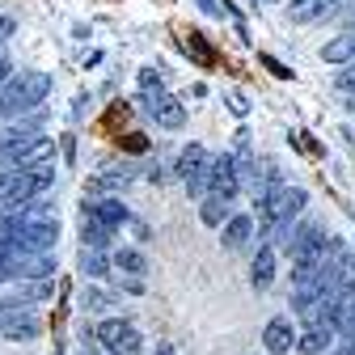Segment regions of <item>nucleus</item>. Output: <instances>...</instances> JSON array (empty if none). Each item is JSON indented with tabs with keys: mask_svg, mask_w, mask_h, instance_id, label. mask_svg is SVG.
Here are the masks:
<instances>
[{
	"mask_svg": "<svg viewBox=\"0 0 355 355\" xmlns=\"http://www.w3.org/2000/svg\"><path fill=\"white\" fill-rule=\"evenodd\" d=\"M80 300H85V304H94V309H106V296H102L98 288H85V292H80Z\"/></svg>",
	"mask_w": 355,
	"mask_h": 355,
	"instance_id": "obj_25",
	"label": "nucleus"
},
{
	"mask_svg": "<svg viewBox=\"0 0 355 355\" xmlns=\"http://www.w3.org/2000/svg\"><path fill=\"white\" fill-rule=\"evenodd\" d=\"M173 173L182 178V187H187L191 195H203V191H207V173H211V153H207L203 144H187L182 157H178V169H173Z\"/></svg>",
	"mask_w": 355,
	"mask_h": 355,
	"instance_id": "obj_5",
	"label": "nucleus"
},
{
	"mask_svg": "<svg viewBox=\"0 0 355 355\" xmlns=\"http://www.w3.org/2000/svg\"><path fill=\"white\" fill-rule=\"evenodd\" d=\"M322 60H326V64H351V60H355V30H347V34H338L334 42H326V47H322Z\"/></svg>",
	"mask_w": 355,
	"mask_h": 355,
	"instance_id": "obj_15",
	"label": "nucleus"
},
{
	"mask_svg": "<svg viewBox=\"0 0 355 355\" xmlns=\"http://www.w3.org/2000/svg\"><path fill=\"white\" fill-rule=\"evenodd\" d=\"M153 355H173V343H157V351Z\"/></svg>",
	"mask_w": 355,
	"mask_h": 355,
	"instance_id": "obj_32",
	"label": "nucleus"
},
{
	"mask_svg": "<svg viewBox=\"0 0 355 355\" xmlns=\"http://www.w3.org/2000/svg\"><path fill=\"white\" fill-rule=\"evenodd\" d=\"M199 9H203V13H220V5H216V0H199Z\"/></svg>",
	"mask_w": 355,
	"mask_h": 355,
	"instance_id": "obj_31",
	"label": "nucleus"
},
{
	"mask_svg": "<svg viewBox=\"0 0 355 355\" xmlns=\"http://www.w3.org/2000/svg\"><path fill=\"white\" fill-rule=\"evenodd\" d=\"M271 279H275V250L262 245L258 258H254V266H250V284H254L258 292H266V288H271Z\"/></svg>",
	"mask_w": 355,
	"mask_h": 355,
	"instance_id": "obj_14",
	"label": "nucleus"
},
{
	"mask_svg": "<svg viewBox=\"0 0 355 355\" xmlns=\"http://www.w3.org/2000/svg\"><path fill=\"white\" fill-rule=\"evenodd\" d=\"M254 233V216H229L225 220V229H220V245L225 250H241Z\"/></svg>",
	"mask_w": 355,
	"mask_h": 355,
	"instance_id": "obj_13",
	"label": "nucleus"
},
{
	"mask_svg": "<svg viewBox=\"0 0 355 355\" xmlns=\"http://www.w3.org/2000/svg\"><path fill=\"white\" fill-rule=\"evenodd\" d=\"M5 279H9V275H5V262H0V284H5Z\"/></svg>",
	"mask_w": 355,
	"mask_h": 355,
	"instance_id": "obj_34",
	"label": "nucleus"
},
{
	"mask_svg": "<svg viewBox=\"0 0 355 355\" xmlns=\"http://www.w3.org/2000/svg\"><path fill=\"white\" fill-rule=\"evenodd\" d=\"M229 106H233V114H245V110H250V102H245L241 94H229Z\"/></svg>",
	"mask_w": 355,
	"mask_h": 355,
	"instance_id": "obj_27",
	"label": "nucleus"
},
{
	"mask_svg": "<svg viewBox=\"0 0 355 355\" xmlns=\"http://www.w3.org/2000/svg\"><path fill=\"white\" fill-rule=\"evenodd\" d=\"M338 89H347V94H355V60L347 64V72H338Z\"/></svg>",
	"mask_w": 355,
	"mask_h": 355,
	"instance_id": "obj_24",
	"label": "nucleus"
},
{
	"mask_svg": "<svg viewBox=\"0 0 355 355\" xmlns=\"http://www.w3.org/2000/svg\"><path fill=\"white\" fill-rule=\"evenodd\" d=\"M144 110H148V119L157 123V127H169V131H178L187 123V106L178 102L173 94H165V89H144Z\"/></svg>",
	"mask_w": 355,
	"mask_h": 355,
	"instance_id": "obj_6",
	"label": "nucleus"
},
{
	"mask_svg": "<svg viewBox=\"0 0 355 355\" xmlns=\"http://www.w3.org/2000/svg\"><path fill=\"white\" fill-rule=\"evenodd\" d=\"M9 34H13V21H9V17H0V38H9Z\"/></svg>",
	"mask_w": 355,
	"mask_h": 355,
	"instance_id": "obj_30",
	"label": "nucleus"
},
{
	"mask_svg": "<svg viewBox=\"0 0 355 355\" xmlns=\"http://www.w3.org/2000/svg\"><path fill=\"white\" fill-rule=\"evenodd\" d=\"M110 237H114V233H106L102 225H94V220L80 216V241H85V250H98V254H102V250L110 245Z\"/></svg>",
	"mask_w": 355,
	"mask_h": 355,
	"instance_id": "obj_16",
	"label": "nucleus"
},
{
	"mask_svg": "<svg viewBox=\"0 0 355 355\" xmlns=\"http://www.w3.org/2000/svg\"><path fill=\"white\" fill-rule=\"evenodd\" d=\"M351 110H355V94H351Z\"/></svg>",
	"mask_w": 355,
	"mask_h": 355,
	"instance_id": "obj_36",
	"label": "nucleus"
},
{
	"mask_svg": "<svg viewBox=\"0 0 355 355\" xmlns=\"http://www.w3.org/2000/svg\"><path fill=\"white\" fill-rule=\"evenodd\" d=\"M119 187H127V173H102V178H94V182H89V191H119Z\"/></svg>",
	"mask_w": 355,
	"mask_h": 355,
	"instance_id": "obj_23",
	"label": "nucleus"
},
{
	"mask_svg": "<svg viewBox=\"0 0 355 355\" xmlns=\"http://www.w3.org/2000/svg\"><path fill=\"white\" fill-rule=\"evenodd\" d=\"M262 347L271 351V355H288L296 347V334H292V322L288 318H271L262 330Z\"/></svg>",
	"mask_w": 355,
	"mask_h": 355,
	"instance_id": "obj_11",
	"label": "nucleus"
},
{
	"mask_svg": "<svg viewBox=\"0 0 355 355\" xmlns=\"http://www.w3.org/2000/svg\"><path fill=\"white\" fill-rule=\"evenodd\" d=\"M334 334H338V330H330V326L313 322V326H304V330L296 334V351H300V355H322V351H330V347H334Z\"/></svg>",
	"mask_w": 355,
	"mask_h": 355,
	"instance_id": "obj_12",
	"label": "nucleus"
},
{
	"mask_svg": "<svg viewBox=\"0 0 355 355\" xmlns=\"http://www.w3.org/2000/svg\"><path fill=\"white\" fill-rule=\"evenodd\" d=\"M262 64H266V68H271V72H275V76H292V72H288V68H284V64H279V60H271V55H262Z\"/></svg>",
	"mask_w": 355,
	"mask_h": 355,
	"instance_id": "obj_28",
	"label": "nucleus"
},
{
	"mask_svg": "<svg viewBox=\"0 0 355 355\" xmlns=\"http://www.w3.org/2000/svg\"><path fill=\"white\" fill-rule=\"evenodd\" d=\"M334 355H355V351H351V347H338V351H334Z\"/></svg>",
	"mask_w": 355,
	"mask_h": 355,
	"instance_id": "obj_33",
	"label": "nucleus"
},
{
	"mask_svg": "<svg viewBox=\"0 0 355 355\" xmlns=\"http://www.w3.org/2000/svg\"><path fill=\"white\" fill-rule=\"evenodd\" d=\"M114 266H119L123 275L136 279V275H144V271H148V258H144L140 250H119V254H114Z\"/></svg>",
	"mask_w": 355,
	"mask_h": 355,
	"instance_id": "obj_17",
	"label": "nucleus"
},
{
	"mask_svg": "<svg viewBox=\"0 0 355 355\" xmlns=\"http://www.w3.org/2000/svg\"><path fill=\"white\" fill-rule=\"evenodd\" d=\"M338 334H343V343L355 351V296H347V304H343V322H338Z\"/></svg>",
	"mask_w": 355,
	"mask_h": 355,
	"instance_id": "obj_21",
	"label": "nucleus"
},
{
	"mask_svg": "<svg viewBox=\"0 0 355 355\" xmlns=\"http://www.w3.org/2000/svg\"><path fill=\"white\" fill-rule=\"evenodd\" d=\"M51 94V76L47 72H13L0 85V123L21 119L26 110H38V102Z\"/></svg>",
	"mask_w": 355,
	"mask_h": 355,
	"instance_id": "obj_1",
	"label": "nucleus"
},
{
	"mask_svg": "<svg viewBox=\"0 0 355 355\" xmlns=\"http://www.w3.org/2000/svg\"><path fill=\"white\" fill-rule=\"evenodd\" d=\"M241 191V178H237V165L233 157H211V173H207V199H220V203H229L233 195Z\"/></svg>",
	"mask_w": 355,
	"mask_h": 355,
	"instance_id": "obj_8",
	"label": "nucleus"
},
{
	"mask_svg": "<svg viewBox=\"0 0 355 355\" xmlns=\"http://www.w3.org/2000/svg\"><path fill=\"white\" fill-rule=\"evenodd\" d=\"M304 203H309V195L300 187H279L266 203H258V233L271 237L279 225H292V220L304 211Z\"/></svg>",
	"mask_w": 355,
	"mask_h": 355,
	"instance_id": "obj_2",
	"label": "nucleus"
},
{
	"mask_svg": "<svg viewBox=\"0 0 355 355\" xmlns=\"http://www.w3.org/2000/svg\"><path fill=\"white\" fill-rule=\"evenodd\" d=\"M343 5H347V0H292V5H288V17H292L296 26H309V21H318V17L343 13Z\"/></svg>",
	"mask_w": 355,
	"mask_h": 355,
	"instance_id": "obj_10",
	"label": "nucleus"
},
{
	"mask_svg": "<svg viewBox=\"0 0 355 355\" xmlns=\"http://www.w3.org/2000/svg\"><path fill=\"white\" fill-rule=\"evenodd\" d=\"M38 330H42V322L30 313L26 304L0 300V334H5V338H34Z\"/></svg>",
	"mask_w": 355,
	"mask_h": 355,
	"instance_id": "obj_7",
	"label": "nucleus"
},
{
	"mask_svg": "<svg viewBox=\"0 0 355 355\" xmlns=\"http://www.w3.org/2000/svg\"><path fill=\"white\" fill-rule=\"evenodd\" d=\"M94 338L102 343V355H140V330L123 322V318H106L94 326Z\"/></svg>",
	"mask_w": 355,
	"mask_h": 355,
	"instance_id": "obj_4",
	"label": "nucleus"
},
{
	"mask_svg": "<svg viewBox=\"0 0 355 355\" xmlns=\"http://www.w3.org/2000/svg\"><path fill=\"white\" fill-rule=\"evenodd\" d=\"M182 47H187V55H195L199 64H211V47L203 42V34H191V38L182 42Z\"/></svg>",
	"mask_w": 355,
	"mask_h": 355,
	"instance_id": "obj_22",
	"label": "nucleus"
},
{
	"mask_svg": "<svg viewBox=\"0 0 355 355\" xmlns=\"http://www.w3.org/2000/svg\"><path fill=\"white\" fill-rule=\"evenodd\" d=\"M140 89H165V85H161V76H157L153 68H144V76H140Z\"/></svg>",
	"mask_w": 355,
	"mask_h": 355,
	"instance_id": "obj_26",
	"label": "nucleus"
},
{
	"mask_svg": "<svg viewBox=\"0 0 355 355\" xmlns=\"http://www.w3.org/2000/svg\"><path fill=\"white\" fill-rule=\"evenodd\" d=\"M9 76H13V64H9V55H5V51H0V85H5Z\"/></svg>",
	"mask_w": 355,
	"mask_h": 355,
	"instance_id": "obj_29",
	"label": "nucleus"
},
{
	"mask_svg": "<svg viewBox=\"0 0 355 355\" xmlns=\"http://www.w3.org/2000/svg\"><path fill=\"white\" fill-rule=\"evenodd\" d=\"M80 355H102V351H80Z\"/></svg>",
	"mask_w": 355,
	"mask_h": 355,
	"instance_id": "obj_35",
	"label": "nucleus"
},
{
	"mask_svg": "<svg viewBox=\"0 0 355 355\" xmlns=\"http://www.w3.org/2000/svg\"><path fill=\"white\" fill-rule=\"evenodd\" d=\"M51 292H55V284H51V279H38V284H17L13 300H17V304H30V300H47Z\"/></svg>",
	"mask_w": 355,
	"mask_h": 355,
	"instance_id": "obj_19",
	"label": "nucleus"
},
{
	"mask_svg": "<svg viewBox=\"0 0 355 355\" xmlns=\"http://www.w3.org/2000/svg\"><path fill=\"white\" fill-rule=\"evenodd\" d=\"M225 211H229V203H220V199H203L199 203V220L211 225V229H225Z\"/></svg>",
	"mask_w": 355,
	"mask_h": 355,
	"instance_id": "obj_20",
	"label": "nucleus"
},
{
	"mask_svg": "<svg viewBox=\"0 0 355 355\" xmlns=\"http://www.w3.org/2000/svg\"><path fill=\"white\" fill-rule=\"evenodd\" d=\"M106 271H110V258H106V254H98V250H80V275L102 279Z\"/></svg>",
	"mask_w": 355,
	"mask_h": 355,
	"instance_id": "obj_18",
	"label": "nucleus"
},
{
	"mask_svg": "<svg viewBox=\"0 0 355 355\" xmlns=\"http://www.w3.org/2000/svg\"><path fill=\"white\" fill-rule=\"evenodd\" d=\"M85 220H94V225H102L106 233H114L119 225H127L131 220V211L119 203V199H98V203H85V211H80Z\"/></svg>",
	"mask_w": 355,
	"mask_h": 355,
	"instance_id": "obj_9",
	"label": "nucleus"
},
{
	"mask_svg": "<svg viewBox=\"0 0 355 355\" xmlns=\"http://www.w3.org/2000/svg\"><path fill=\"white\" fill-rule=\"evenodd\" d=\"M60 241V225H21L5 245L13 258H42V254H51Z\"/></svg>",
	"mask_w": 355,
	"mask_h": 355,
	"instance_id": "obj_3",
	"label": "nucleus"
}]
</instances>
